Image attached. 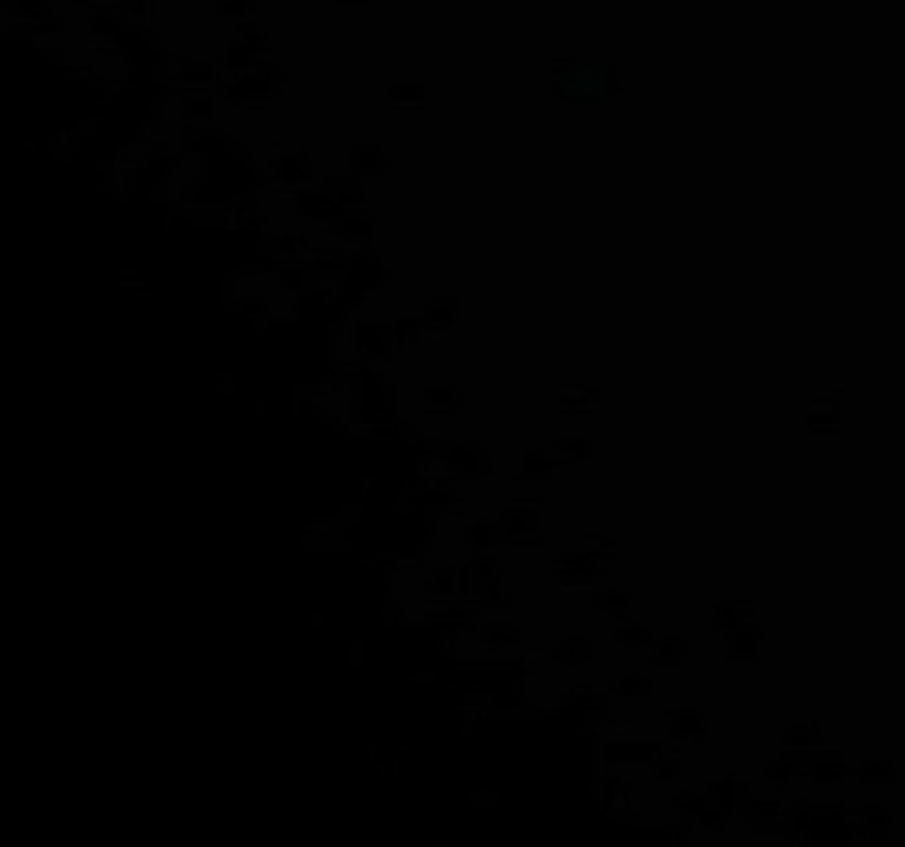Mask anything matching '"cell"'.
<instances>
[{"instance_id":"obj_1","label":"cell","mask_w":905,"mask_h":847,"mask_svg":"<svg viewBox=\"0 0 905 847\" xmlns=\"http://www.w3.org/2000/svg\"><path fill=\"white\" fill-rule=\"evenodd\" d=\"M605 556H596V552H588L583 543H574L570 552H561L557 561H552V583L561 587V592H579V587H592L596 578L605 574Z\"/></svg>"},{"instance_id":"obj_2","label":"cell","mask_w":905,"mask_h":847,"mask_svg":"<svg viewBox=\"0 0 905 847\" xmlns=\"http://www.w3.org/2000/svg\"><path fill=\"white\" fill-rule=\"evenodd\" d=\"M314 177H318V168H314V155L305 146H283L279 155L270 159V181L283 190H310Z\"/></svg>"},{"instance_id":"obj_3","label":"cell","mask_w":905,"mask_h":847,"mask_svg":"<svg viewBox=\"0 0 905 847\" xmlns=\"http://www.w3.org/2000/svg\"><path fill=\"white\" fill-rule=\"evenodd\" d=\"M499 530H504V543L513 548H539V508H530L526 499H513L499 508Z\"/></svg>"},{"instance_id":"obj_4","label":"cell","mask_w":905,"mask_h":847,"mask_svg":"<svg viewBox=\"0 0 905 847\" xmlns=\"http://www.w3.org/2000/svg\"><path fill=\"white\" fill-rule=\"evenodd\" d=\"M446 473L455 481H486L495 473V459L482 442H455L446 446Z\"/></svg>"},{"instance_id":"obj_5","label":"cell","mask_w":905,"mask_h":847,"mask_svg":"<svg viewBox=\"0 0 905 847\" xmlns=\"http://www.w3.org/2000/svg\"><path fill=\"white\" fill-rule=\"evenodd\" d=\"M672 812L685 825H707V830H724V821H729V812L711 799V790H680L672 799Z\"/></svg>"},{"instance_id":"obj_6","label":"cell","mask_w":905,"mask_h":847,"mask_svg":"<svg viewBox=\"0 0 905 847\" xmlns=\"http://www.w3.org/2000/svg\"><path fill=\"white\" fill-rule=\"evenodd\" d=\"M610 689H596V684H583V689H570L566 698H561V706H566V715H574L583 728L592 724H605V715H610Z\"/></svg>"},{"instance_id":"obj_7","label":"cell","mask_w":905,"mask_h":847,"mask_svg":"<svg viewBox=\"0 0 905 847\" xmlns=\"http://www.w3.org/2000/svg\"><path fill=\"white\" fill-rule=\"evenodd\" d=\"M499 583H504V565H499V556L473 552V561L464 565V596L468 600H482L486 592H495Z\"/></svg>"},{"instance_id":"obj_8","label":"cell","mask_w":905,"mask_h":847,"mask_svg":"<svg viewBox=\"0 0 905 847\" xmlns=\"http://www.w3.org/2000/svg\"><path fill=\"white\" fill-rule=\"evenodd\" d=\"M663 728H667V742L672 746H698L707 737V715L698 706H672L663 715Z\"/></svg>"},{"instance_id":"obj_9","label":"cell","mask_w":905,"mask_h":847,"mask_svg":"<svg viewBox=\"0 0 905 847\" xmlns=\"http://www.w3.org/2000/svg\"><path fill=\"white\" fill-rule=\"evenodd\" d=\"M760 649H764V631L755 623H742L733 631H724V662H733V667H755L760 662Z\"/></svg>"},{"instance_id":"obj_10","label":"cell","mask_w":905,"mask_h":847,"mask_svg":"<svg viewBox=\"0 0 905 847\" xmlns=\"http://www.w3.org/2000/svg\"><path fill=\"white\" fill-rule=\"evenodd\" d=\"M477 645H482L486 653H521V645H526V631H521L517 623H508V618H486L482 627H477Z\"/></svg>"},{"instance_id":"obj_11","label":"cell","mask_w":905,"mask_h":847,"mask_svg":"<svg viewBox=\"0 0 905 847\" xmlns=\"http://www.w3.org/2000/svg\"><path fill=\"white\" fill-rule=\"evenodd\" d=\"M332 230H336L340 243H349V248H367V243L376 239V217H371L362 203H354V208H345L332 221Z\"/></svg>"},{"instance_id":"obj_12","label":"cell","mask_w":905,"mask_h":847,"mask_svg":"<svg viewBox=\"0 0 905 847\" xmlns=\"http://www.w3.org/2000/svg\"><path fill=\"white\" fill-rule=\"evenodd\" d=\"M420 323L429 336H451V331L460 327V296H429Z\"/></svg>"},{"instance_id":"obj_13","label":"cell","mask_w":905,"mask_h":847,"mask_svg":"<svg viewBox=\"0 0 905 847\" xmlns=\"http://www.w3.org/2000/svg\"><path fill=\"white\" fill-rule=\"evenodd\" d=\"M804 773L813 777L817 786H835V781L848 777V759L839 755V750H830V746H817V750H808V755H804Z\"/></svg>"},{"instance_id":"obj_14","label":"cell","mask_w":905,"mask_h":847,"mask_svg":"<svg viewBox=\"0 0 905 847\" xmlns=\"http://www.w3.org/2000/svg\"><path fill=\"white\" fill-rule=\"evenodd\" d=\"M349 173H358L362 181H380L389 173V150L380 142H354L349 146Z\"/></svg>"},{"instance_id":"obj_15","label":"cell","mask_w":905,"mask_h":847,"mask_svg":"<svg viewBox=\"0 0 905 847\" xmlns=\"http://www.w3.org/2000/svg\"><path fill=\"white\" fill-rule=\"evenodd\" d=\"M689 658H694V640L689 636H658L654 649H649L654 671H676V667H685Z\"/></svg>"},{"instance_id":"obj_16","label":"cell","mask_w":905,"mask_h":847,"mask_svg":"<svg viewBox=\"0 0 905 847\" xmlns=\"http://www.w3.org/2000/svg\"><path fill=\"white\" fill-rule=\"evenodd\" d=\"M658 742H605L601 737V759L605 764H654V755H658Z\"/></svg>"},{"instance_id":"obj_17","label":"cell","mask_w":905,"mask_h":847,"mask_svg":"<svg viewBox=\"0 0 905 847\" xmlns=\"http://www.w3.org/2000/svg\"><path fill=\"white\" fill-rule=\"evenodd\" d=\"M557 473H561L557 450H526V455H521V464H517V477L521 481H535V486H548Z\"/></svg>"},{"instance_id":"obj_18","label":"cell","mask_w":905,"mask_h":847,"mask_svg":"<svg viewBox=\"0 0 905 847\" xmlns=\"http://www.w3.org/2000/svg\"><path fill=\"white\" fill-rule=\"evenodd\" d=\"M592 609L601 618H614V623H623V618H632L636 596L627 592V587H596V592H592Z\"/></svg>"},{"instance_id":"obj_19","label":"cell","mask_w":905,"mask_h":847,"mask_svg":"<svg viewBox=\"0 0 905 847\" xmlns=\"http://www.w3.org/2000/svg\"><path fill=\"white\" fill-rule=\"evenodd\" d=\"M605 406L601 389H588V384H566V389L557 393V411L561 415H596Z\"/></svg>"},{"instance_id":"obj_20","label":"cell","mask_w":905,"mask_h":847,"mask_svg":"<svg viewBox=\"0 0 905 847\" xmlns=\"http://www.w3.org/2000/svg\"><path fill=\"white\" fill-rule=\"evenodd\" d=\"M592 640L588 636H579V631H570V636H561L557 645H552V662L557 667H566V671H579V667H588L592 662Z\"/></svg>"},{"instance_id":"obj_21","label":"cell","mask_w":905,"mask_h":847,"mask_svg":"<svg viewBox=\"0 0 905 847\" xmlns=\"http://www.w3.org/2000/svg\"><path fill=\"white\" fill-rule=\"evenodd\" d=\"M711 799L720 803L724 812H742L751 803V786L742 777H733V773H724V777H711Z\"/></svg>"},{"instance_id":"obj_22","label":"cell","mask_w":905,"mask_h":847,"mask_svg":"<svg viewBox=\"0 0 905 847\" xmlns=\"http://www.w3.org/2000/svg\"><path fill=\"white\" fill-rule=\"evenodd\" d=\"M460 592H464L460 565H438L433 574H424V596L429 600H460Z\"/></svg>"},{"instance_id":"obj_23","label":"cell","mask_w":905,"mask_h":847,"mask_svg":"<svg viewBox=\"0 0 905 847\" xmlns=\"http://www.w3.org/2000/svg\"><path fill=\"white\" fill-rule=\"evenodd\" d=\"M751 618H755L751 600H716V605L707 609V623L716 627L720 636H724V631H733V627H742V623H751Z\"/></svg>"},{"instance_id":"obj_24","label":"cell","mask_w":905,"mask_h":847,"mask_svg":"<svg viewBox=\"0 0 905 847\" xmlns=\"http://www.w3.org/2000/svg\"><path fill=\"white\" fill-rule=\"evenodd\" d=\"M296 212H301L305 221H327V225H332L345 208H340V203L327 195L323 186H318V190H301V195H296Z\"/></svg>"},{"instance_id":"obj_25","label":"cell","mask_w":905,"mask_h":847,"mask_svg":"<svg viewBox=\"0 0 905 847\" xmlns=\"http://www.w3.org/2000/svg\"><path fill=\"white\" fill-rule=\"evenodd\" d=\"M742 821L751 825V830H777V825L786 821V803L769 795V799H751L747 808H742Z\"/></svg>"},{"instance_id":"obj_26","label":"cell","mask_w":905,"mask_h":847,"mask_svg":"<svg viewBox=\"0 0 905 847\" xmlns=\"http://www.w3.org/2000/svg\"><path fill=\"white\" fill-rule=\"evenodd\" d=\"M610 693L623 702H645V698H654V675L649 671H619L610 680Z\"/></svg>"},{"instance_id":"obj_27","label":"cell","mask_w":905,"mask_h":847,"mask_svg":"<svg viewBox=\"0 0 905 847\" xmlns=\"http://www.w3.org/2000/svg\"><path fill=\"white\" fill-rule=\"evenodd\" d=\"M460 539H464V548H473V552H495L504 530H499V517H477L460 530Z\"/></svg>"},{"instance_id":"obj_28","label":"cell","mask_w":905,"mask_h":847,"mask_svg":"<svg viewBox=\"0 0 905 847\" xmlns=\"http://www.w3.org/2000/svg\"><path fill=\"white\" fill-rule=\"evenodd\" d=\"M782 746L808 755V750L822 746V724H817V720H795V724H786V728H782Z\"/></svg>"},{"instance_id":"obj_29","label":"cell","mask_w":905,"mask_h":847,"mask_svg":"<svg viewBox=\"0 0 905 847\" xmlns=\"http://www.w3.org/2000/svg\"><path fill=\"white\" fill-rule=\"evenodd\" d=\"M795 773H804V759H800V750H786L782 746V755H773V759H764V781L777 790V786H786Z\"/></svg>"},{"instance_id":"obj_30","label":"cell","mask_w":905,"mask_h":847,"mask_svg":"<svg viewBox=\"0 0 905 847\" xmlns=\"http://www.w3.org/2000/svg\"><path fill=\"white\" fill-rule=\"evenodd\" d=\"M464 406V389L460 384H438V389H424V411L429 415H455Z\"/></svg>"},{"instance_id":"obj_31","label":"cell","mask_w":905,"mask_h":847,"mask_svg":"<svg viewBox=\"0 0 905 847\" xmlns=\"http://www.w3.org/2000/svg\"><path fill=\"white\" fill-rule=\"evenodd\" d=\"M596 799L610 812H627V799H632V777H601L596 781Z\"/></svg>"},{"instance_id":"obj_32","label":"cell","mask_w":905,"mask_h":847,"mask_svg":"<svg viewBox=\"0 0 905 847\" xmlns=\"http://www.w3.org/2000/svg\"><path fill=\"white\" fill-rule=\"evenodd\" d=\"M552 450H557V459H566V464H583V459L596 455V442L583 433H561L557 442H552Z\"/></svg>"},{"instance_id":"obj_33","label":"cell","mask_w":905,"mask_h":847,"mask_svg":"<svg viewBox=\"0 0 905 847\" xmlns=\"http://www.w3.org/2000/svg\"><path fill=\"white\" fill-rule=\"evenodd\" d=\"M654 631H649L645 623H632V618H623L619 627H614V645L619 649H654Z\"/></svg>"},{"instance_id":"obj_34","label":"cell","mask_w":905,"mask_h":847,"mask_svg":"<svg viewBox=\"0 0 905 847\" xmlns=\"http://www.w3.org/2000/svg\"><path fill=\"white\" fill-rule=\"evenodd\" d=\"M318 186H323L327 195L340 203V208H354V203L362 199V177H358V173H354V177H323Z\"/></svg>"},{"instance_id":"obj_35","label":"cell","mask_w":905,"mask_h":847,"mask_svg":"<svg viewBox=\"0 0 905 847\" xmlns=\"http://www.w3.org/2000/svg\"><path fill=\"white\" fill-rule=\"evenodd\" d=\"M839 398H822V402H813L808 406V428H813V433H822V437H830V433H839Z\"/></svg>"},{"instance_id":"obj_36","label":"cell","mask_w":905,"mask_h":847,"mask_svg":"<svg viewBox=\"0 0 905 847\" xmlns=\"http://www.w3.org/2000/svg\"><path fill=\"white\" fill-rule=\"evenodd\" d=\"M649 777H654L658 786H672V781H680V755H667V750H658L654 764H649Z\"/></svg>"},{"instance_id":"obj_37","label":"cell","mask_w":905,"mask_h":847,"mask_svg":"<svg viewBox=\"0 0 905 847\" xmlns=\"http://www.w3.org/2000/svg\"><path fill=\"white\" fill-rule=\"evenodd\" d=\"M579 543H583L588 552L605 556V561H614V556H619V543H614L610 534H596V530H588V534H579Z\"/></svg>"},{"instance_id":"obj_38","label":"cell","mask_w":905,"mask_h":847,"mask_svg":"<svg viewBox=\"0 0 905 847\" xmlns=\"http://www.w3.org/2000/svg\"><path fill=\"white\" fill-rule=\"evenodd\" d=\"M861 781H866V786H888V781H892V764H879V759H870V764H861Z\"/></svg>"},{"instance_id":"obj_39","label":"cell","mask_w":905,"mask_h":847,"mask_svg":"<svg viewBox=\"0 0 905 847\" xmlns=\"http://www.w3.org/2000/svg\"><path fill=\"white\" fill-rule=\"evenodd\" d=\"M861 825H866V834H883L888 817H883V808H861Z\"/></svg>"},{"instance_id":"obj_40","label":"cell","mask_w":905,"mask_h":847,"mask_svg":"<svg viewBox=\"0 0 905 847\" xmlns=\"http://www.w3.org/2000/svg\"><path fill=\"white\" fill-rule=\"evenodd\" d=\"M477 605H482V609H508V605H513V592H508V587H495V592H486Z\"/></svg>"},{"instance_id":"obj_41","label":"cell","mask_w":905,"mask_h":847,"mask_svg":"<svg viewBox=\"0 0 905 847\" xmlns=\"http://www.w3.org/2000/svg\"><path fill=\"white\" fill-rule=\"evenodd\" d=\"M380 618H385V623H407V614H402V605L393 596H389V605L380 609Z\"/></svg>"},{"instance_id":"obj_42","label":"cell","mask_w":905,"mask_h":847,"mask_svg":"<svg viewBox=\"0 0 905 847\" xmlns=\"http://www.w3.org/2000/svg\"><path fill=\"white\" fill-rule=\"evenodd\" d=\"M658 834H667V839H676V843H685V839H689V830H685V825H658Z\"/></svg>"}]
</instances>
